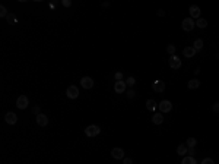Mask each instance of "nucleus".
<instances>
[{
    "mask_svg": "<svg viewBox=\"0 0 219 164\" xmlns=\"http://www.w3.org/2000/svg\"><path fill=\"white\" fill-rule=\"evenodd\" d=\"M186 144H187V147H189V148H194L196 144H197V141H196V138H193V136H191V138H189V139L186 141Z\"/></svg>",
    "mask_w": 219,
    "mask_h": 164,
    "instance_id": "22",
    "label": "nucleus"
},
{
    "mask_svg": "<svg viewBox=\"0 0 219 164\" xmlns=\"http://www.w3.org/2000/svg\"><path fill=\"white\" fill-rule=\"evenodd\" d=\"M181 164H197V161H196L194 157H190V155H186L184 158H183V161H181Z\"/></svg>",
    "mask_w": 219,
    "mask_h": 164,
    "instance_id": "20",
    "label": "nucleus"
},
{
    "mask_svg": "<svg viewBox=\"0 0 219 164\" xmlns=\"http://www.w3.org/2000/svg\"><path fill=\"white\" fill-rule=\"evenodd\" d=\"M152 122H153V125H162V122H164L162 113H155L152 116Z\"/></svg>",
    "mask_w": 219,
    "mask_h": 164,
    "instance_id": "16",
    "label": "nucleus"
},
{
    "mask_svg": "<svg viewBox=\"0 0 219 164\" xmlns=\"http://www.w3.org/2000/svg\"><path fill=\"white\" fill-rule=\"evenodd\" d=\"M187 87L190 88V89H196V88L200 87V81L196 78V79H191V81H189V84H187Z\"/></svg>",
    "mask_w": 219,
    "mask_h": 164,
    "instance_id": "18",
    "label": "nucleus"
},
{
    "mask_svg": "<svg viewBox=\"0 0 219 164\" xmlns=\"http://www.w3.org/2000/svg\"><path fill=\"white\" fill-rule=\"evenodd\" d=\"M212 110H213L215 113H219V101H218V103H215L213 107H212Z\"/></svg>",
    "mask_w": 219,
    "mask_h": 164,
    "instance_id": "31",
    "label": "nucleus"
},
{
    "mask_svg": "<svg viewBox=\"0 0 219 164\" xmlns=\"http://www.w3.org/2000/svg\"><path fill=\"white\" fill-rule=\"evenodd\" d=\"M167 51L171 54V56H174V54H175V46H174V44H168V46H167Z\"/></svg>",
    "mask_w": 219,
    "mask_h": 164,
    "instance_id": "23",
    "label": "nucleus"
},
{
    "mask_svg": "<svg viewBox=\"0 0 219 164\" xmlns=\"http://www.w3.org/2000/svg\"><path fill=\"white\" fill-rule=\"evenodd\" d=\"M5 122L7 125H16V122H18V116H16V113L13 111H7L5 114Z\"/></svg>",
    "mask_w": 219,
    "mask_h": 164,
    "instance_id": "8",
    "label": "nucleus"
},
{
    "mask_svg": "<svg viewBox=\"0 0 219 164\" xmlns=\"http://www.w3.org/2000/svg\"><path fill=\"white\" fill-rule=\"evenodd\" d=\"M66 95H67V98H70V100H76L77 97H79V88H77L76 85H70V87H67Z\"/></svg>",
    "mask_w": 219,
    "mask_h": 164,
    "instance_id": "3",
    "label": "nucleus"
},
{
    "mask_svg": "<svg viewBox=\"0 0 219 164\" xmlns=\"http://www.w3.org/2000/svg\"><path fill=\"white\" fill-rule=\"evenodd\" d=\"M126 84H127V87H133L134 84H136V79H134L133 76H129L126 79Z\"/></svg>",
    "mask_w": 219,
    "mask_h": 164,
    "instance_id": "24",
    "label": "nucleus"
},
{
    "mask_svg": "<svg viewBox=\"0 0 219 164\" xmlns=\"http://www.w3.org/2000/svg\"><path fill=\"white\" fill-rule=\"evenodd\" d=\"M123 164H133V160L130 157H124L123 158Z\"/></svg>",
    "mask_w": 219,
    "mask_h": 164,
    "instance_id": "27",
    "label": "nucleus"
},
{
    "mask_svg": "<svg viewBox=\"0 0 219 164\" xmlns=\"http://www.w3.org/2000/svg\"><path fill=\"white\" fill-rule=\"evenodd\" d=\"M202 164H215V161L212 158H205L202 161Z\"/></svg>",
    "mask_w": 219,
    "mask_h": 164,
    "instance_id": "30",
    "label": "nucleus"
},
{
    "mask_svg": "<svg viewBox=\"0 0 219 164\" xmlns=\"http://www.w3.org/2000/svg\"><path fill=\"white\" fill-rule=\"evenodd\" d=\"M187 152H189V147H187V145L181 144V145H178V147H177V154H178V155H183V157H186Z\"/></svg>",
    "mask_w": 219,
    "mask_h": 164,
    "instance_id": "15",
    "label": "nucleus"
},
{
    "mask_svg": "<svg viewBox=\"0 0 219 164\" xmlns=\"http://www.w3.org/2000/svg\"><path fill=\"white\" fill-rule=\"evenodd\" d=\"M189 12H190V16H191V19H199L200 18V13H202V10H200L199 6H196V5H191L190 6V9H189Z\"/></svg>",
    "mask_w": 219,
    "mask_h": 164,
    "instance_id": "10",
    "label": "nucleus"
},
{
    "mask_svg": "<svg viewBox=\"0 0 219 164\" xmlns=\"http://www.w3.org/2000/svg\"><path fill=\"white\" fill-rule=\"evenodd\" d=\"M193 47H194L196 51H200V50L203 48V40H202V38H196L194 40V44H193Z\"/></svg>",
    "mask_w": 219,
    "mask_h": 164,
    "instance_id": "19",
    "label": "nucleus"
},
{
    "mask_svg": "<svg viewBox=\"0 0 219 164\" xmlns=\"http://www.w3.org/2000/svg\"><path fill=\"white\" fill-rule=\"evenodd\" d=\"M194 27H196V22H194V19H191V18H186V19L181 22V28L184 29V31H187V32L193 31Z\"/></svg>",
    "mask_w": 219,
    "mask_h": 164,
    "instance_id": "2",
    "label": "nucleus"
},
{
    "mask_svg": "<svg viewBox=\"0 0 219 164\" xmlns=\"http://www.w3.org/2000/svg\"><path fill=\"white\" fill-rule=\"evenodd\" d=\"M168 65H170L171 69H180L181 68V59L174 54V56H171V57L168 59Z\"/></svg>",
    "mask_w": 219,
    "mask_h": 164,
    "instance_id": "6",
    "label": "nucleus"
},
{
    "mask_svg": "<svg viewBox=\"0 0 219 164\" xmlns=\"http://www.w3.org/2000/svg\"><path fill=\"white\" fill-rule=\"evenodd\" d=\"M158 109L161 113H170L172 110V103L168 101V100H162L159 104H158Z\"/></svg>",
    "mask_w": 219,
    "mask_h": 164,
    "instance_id": "4",
    "label": "nucleus"
},
{
    "mask_svg": "<svg viewBox=\"0 0 219 164\" xmlns=\"http://www.w3.org/2000/svg\"><path fill=\"white\" fill-rule=\"evenodd\" d=\"M111 155H113V158H114V160H123L124 158V150H123V148L115 147V148L111 150Z\"/></svg>",
    "mask_w": 219,
    "mask_h": 164,
    "instance_id": "12",
    "label": "nucleus"
},
{
    "mask_svg": "<svg viewBox=\"0 0 219 164\" xmlns=\"http://www.w3.org/2000/svg\"><path fill=\"white\" fill-rule=\"evenodd\" d=\"M62 5L64 6V7H70V6H72V0H63Z\"/></svg>",
    "mask_w": 219,
    "mask_h": 164,
    "instance_id": "28",
    "label": "nucleus"
},
{
    "mask_svg": "<svg viewBox=\"0 0 219 164\" xmlns=\"http://www.w3.org/2000/svg\"><path fill=\"white\" fill-rule=\"evenodd\" d=\"M29 106V100L26 95H21L18 97V100H16V107L19 109V110H25L26 107Z\"/></svg>",
    "mask_w": 219,
    "mask_h": 164,
    "instance_id": "5",
    "label": "nucleus"
},
{
    "mask_svg": "<svg viewBox=\"0 0 219 164\" xmlns=\"http://www.w3.org/2000/svg\"><path fill=\"white\" fill-rule=\"evenodd\" d=\"M81 85H82V88H85V89H91V88L94 87V79L91 76H83L81 79Z\"/></svg>",
    "mask_w": 219,
    "mask_h": 164,
    "instance_id": "11",
    "label": "nucleus"
},
{
    "mask_svg": "<svg viewBox=\"0 0 219 164\" xmlns=\"http://www.w3.org/2000/svg\"><path fill=\"white\" fill-rule=\"evenodd\" d=\"M34 113H35V114H40V106H35V107H34Z\"/></svg>",
    "mask_w": 219,
    "mask_h": 164,
    "instance_id": "33",
    "label": "nucleus"
},
{
    "mask_svg": "<svg viewBox=\"0 0 219 164\" xmlns=\"http://www.w3.org/2000/svg\"><path fill=\"white\" fill-rule=\"evenodd\" d=\"M187 154L190 155V157H194V148H189V152Z\"/></svg>",
    "mask_w": 219,
    "mask_h": 164,
    "instance_id": "32",
    "label": "nucleus"
},
{
    "mask_svg": "<svg viewBox=\"0 0 219 164\" xmlns=\"http://www.w3.org/2000/svg\"><path fill=\"white\" fill-rule=\"evenodd\" d=\"M100 133H101V128L98 125H91L85 129V135L89 136V138H94V136L100 135Z\"/></svg>",
    "mask_w": 219,
    "mask_h": 164,
    "instance_id": "1",
    "label": "nucleus"
},
{
    "mask_svg": "<svg viewBox=\"0 0 219 164\" xmlns=\"http://www.w3.org/2000/svg\"><path fill=\"white\" fill-rule=\"evenodd\" d=\"M37 123H38L40 126H47L48 125V117L45 116V114H43V113H40V114H37Z\"/></svg>",
    "mask_w": 219,
    "mask_h": 164,
    "instance_id": "14",
    "label": "nucleus"
},
{
    "mask_svg": "<svg viewBox=\"0 0 219 164\" xmlns=\"http://www.w3.org/2000/svg\"><path fill=\"white\" fill-rule=\"evenodd\" d=\"M108 6H110V3H108V2H105V3H102V7H108Z\"/></svg>",
    "mask_w": 219,
    "mask_h": 164,
    "instance_id": "35",
    "label": "nucleus"
},
{
    "mask_svg": "<svg viewBox=\"0 0 219 164\" xmlns=\"http://www.w3.org/2000/svg\"><path fill=\"white\" fill-rule=\"evenodd\" d=\"M126 95L129 97V98H134V95H136V92H134L133 89H130V91H127V92H126Z\"/></svg>",
    "mask_w": 219,
    "mask_h": 164,
    "instance_id": "29",
    "label": "nucleus"
},
{
    "mask_svg": "<svg viewBox=\"0 0 219 164\" xmlns=\"http://www.w3.org/2000/svg\"><path fill=\"white\" fill-rule=\"evenodd\" d=\"M114 78H115V81H123V73H121V72H115Z\"/></svg>",
    "mask_w": 219,
    "mask_h": 164,
    "instance_id": "26",
    "label": "nucleus"
},
{
    "mask_svg": "<svg viewBox=\"0 0 219 164\" xmlns=\"http://www.w3.org/2000/svg\"><path fill=\"white\" fill-rule=\"evenodd\" d=\"M156 107H158L156 101H155V100H152V98H151V100H148V101H146V109H148L149 111H153V110H156Z\"/></svg>",
    "mask_w": 219,
    "mask_h": 164,
    "instance_id": "17",
    "label": "nucleus"
},
{
    "mask_svg": "<svg viewBox=\"0 0 219 164\" xmlns=\"http://www.w3.org/2000/svg\"><path fill=\"white\" fill-rule=\"evenodd\" d=\"M156 15H158V16H164V15H165V12H164V10H158V12H156Z\"/></svg>",
    "mask_w": 219,
    "mask_h": 164,
    "instance_id": "34",
    "label": "nucleus"
},
{
    "mask_svg": "<svg viewBox=\"0 0 219 164\" xmlns=\"http://www.w3.org/2000/svg\"><path fill=\"white\" fill-rule=\"evenodd\" d=\"M196 53H197V51L194 50V47H184L183 48V54H184V57H187V59L194 57Z\"/></svg>",
    "mask_w": 219,
    "mask_h": 164,
    "instance_id": "13",
    "label": "nucleus"
},
{
    "mask_svg": "<svg viewBox=\"0 0 219 164\" xmlns=\"http://www.w3.org/2000/svg\"><path fill=\"white\" fill-rule=\"evenodd\" d=\"M196 27H197V28H206V27H207V21L206 19H203V18H199V19L196 21Z\"/></svg>",
    "mask_w": 219,
    "mask_h": 164,
    "instance_id": "21",
    "label": "nucleus"
},
{
    "mask_svg": "<svg viewBox=\"0 0 219 164\" xmlns=\"http://www.w3.org/2000/svg\"><path fill=\"white\" fill-rule=\"evenodd\" d=\"M126 87H127L126 81H117V82H114V91H115V94H124V92H126Z\"/></svg>",
    "mask_w": 219,
    "mask_h": 164,
    "instance_id": "7",
    "label": "nucleus"
},
{
    "mask_svg": "<svg viewBox=\"0 0 219 164\" xmlns=\"http://www.w3.org/2000/svg\"><path fill=\"white\" fill-rule=\"evenodd\" d=\"M152 89L155 92H164L165 91V82H162V81H159V79H156V81H153L152 82Z\"/></svg>",
    "mask_w": 219,
    "mask_h": 164,
    "instance_id": "9",
    "label": "nucleus"
},
{
    "mask_svg": "<svg viewBox=\"0 0 219 164\" xmlns=\"http://www.w3.org/2000/svg\"><path fill=\"white\" fill-rule=\"evenodd\" d=\"M0 16H2V18H6V16H7V9H6L3 5L0 6Z\"/></svg>",
    "mask_w": 219,
    "mask_h": 164,
    "instance_id": "25",
    "label": "nucleus"
}]
</instances>
